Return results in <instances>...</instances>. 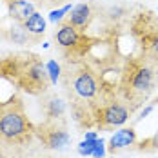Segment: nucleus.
Returning a JSON list of instances; mask_svg holds the SVG:
<instances>
[{
	"label": "nucleus",
	"mask_w": 158,
	"mask_h": 158,
	"mask_svg": "<svg viewBox=\"0 0 158 158\" xmlns=\"http://www.w3.org/2000/svg\"><path fill=\"white\" fill-rule=\"evenodd\" d=\"M156 73L151 65H138V64H131L127 73L124 75V89L127 96H145L153 91Z\"/></svg>",
	"instance_id": "obj_2"
},
{
	"label": "nucleus",
	"mask_w": 158,
	"mask_h": 158,
	"mask_svg": "<svg viewBox=\"0 0 158 158\" xmlns=\"http://www.w3.org/2000/svg\"><path fill=\"white\" fill-rule=\"evenodd\" d=\"M140 149H145V151H158V131L151 136V138H147V140H143L140 143Z\"/></svg>",
	"instance_id": "obj_16"
},
{
	"label": "nucleus",
	"mask_w": 158,
	"mask_h": 158,
	"mask_svg": "<svg viewBox=\"0 0 158 158\" xmlns=\"http://www.w3.org/2000/svg\"><path fill=\"white\" fill-rule=\"evenodd\" d=\"M69 11H71V6H65L62 9H58V11H51V13H49V20H51V22H58V20H62L64 15L69 13Z\"/></svg>",
	"instance_id": "obj_17"
},
{
	"label": "nucleus",
	"mask_w": 158,
	"mask_h": 158,
	"mask_svg": "<svg viewBox=\"0 0 158 158\" xmlns=\"http://www.w3.org/2000/svg\"><path fill=\"white\" fill-rule=\"evenodd\" d=\"M96 138H98V136H96L95 131H87L85 136H84V140H96Z\"/></svg>",
	"instance_id": "obj_20"
},
{
	"label": "nucleus",
	"mask_w": 158,
	"mask_h": 158,
	"mask_svg": "<svg viewBox=\"0 0 158 158\" xmlns=\"http://www.w3.org/2000/svg\"><path fill=\"white\" fill-rule=\"evenodd\" d=\"M55 38L65 49H77L82 44V40H84V36L80 35V31L77 27H73L69 22H65V24H62L58 27V31L55 33Z\"/></svg>",
	"instance_id": "obj_7"
},
{
	"label": "nucleus",
	"mask_w": 158,
	"mask_h": 158,
	"mask_svg": "<svg viewBox=\"0 0 158 158\" xmlns=\"http://www.w3.org/2000/svg\"><path fill=\"white\" fill-rule=\"evenodd\" d=\"M7 11H9V16L13 20L22 24L35 13V6L31 2H27V0H9Z\"/></svg>",
	"instance_id": "obj_10"
},
{
	"label": "nucleus",
	"mask_w": 158,
	"mask_h": 158,
	"mask_svg": "<svg viewBox=\"0 0 158 158\" xmlns=\"http://www.w3.org/2000/svg\"><path fill=\"white\" fill-rule=\"evenodd\" d=\"M111 158H114V156H111Z\"/></svg>",
	"instance_id": "obj_22"
},
{
	"label": "nucleus",
	"mask_w": 158,
	"mask_h": 158,
	"mask_svg": "<svg viewBox=\"0 0 158 158\" xmlns=\"http://www.w3.org/2000/svg\"><path fill=\"white\" fill-rule=\"evenodd\" d=\"M71 85H73V91H75L80 98H84V100L95 98V96L98 95V89H100L98 80H96V77L89 71V69H80V71H77V73L73 75Z\"/></svg>",
	"instance_id": "obj_4"
},
{
	"label": "nucleus",
	"mask_w": 158,
	"mask_h": 158,
	"mask_svg": "<svg viewBox=\"0 0 158 158\" xmlns=\"http://www.w3.org/2000/svg\"><path fill=\"white\" fill-rule=\"evenodd\" d=\"M46 69H48V75H49V78H51V84H56V80L60 78V65L55 60H49L46 64Z\"/></svg>",
	"instance_id": "obj_15"
},
{
	"label": "nucleus",
	"mask_w": 158,
	"mask_h": 158,
	"mask_svg": "<svg viewBox=\"0 0 158 158\" xmlns=\"http://www.w3.org/2000/svg\"><path fill=\"white\" fill-rule=\"evenodd\" d=\"M29 33L26 31L24 27H11V33H9V38L13 40V44H20V46H24V44H27V36Z\"/></svg>",
	"instance_id": "obj_13"
},
{
	"label": "nucleus",
	"mask_w": 158,
	"mask_h": 158,
	"mask_svg": "<svg viewBox=\"0 0 158 158\" xmlns=\"http://www.w3.org/2000/svg\"><path fill=\"white\" fill-rule=\"evenodd\" d=\"M106 156V147H104V140H96L95 151H93V158H104Z\"/></svg>",
	"instance_id": "obj_18"
},
{
	"label": "nucleus",
	"mask_w": 158,
	"mask_h": 158,
	"mask_svg": "<svg viewBox=\"0 0 158 158\" xmlns=\"http://www.w3.org/2000/svg\"><path fill=\"white\" fill-rule=\"evenodd\" d=\"M151 111H153V106H147L145 109H142V113H140V116H138V120H142V118H145V116H147V114H149Z\"/></svg>",
	"instance_id": "obj_19"
},
{
	"label": "nucleus",
	"mask_w": 158,
	"mask_h": 158,
	"mask_svg": "<svg viewBox=\"0 0 158 158\" xmlns=\"http://www.w3.org/2000/svg\"><path fill=\"white\" fill-rule=\"evenodd\" d=\"M22 27L29 35H42V33L46 31V20H44V16L40 15V13L35 11L26 22H22Z\"/></svg>",
	"instance_id": "obj_12"
},
{
	"label": "nucleus",
	"mask_w": 158,
	"mask_h": 158,
	"mask_svg": "<svg viewBox=\"0 0 158 158\" xmlns=\"http://www.w3.org/2000/svg\"><path fill=\"white\" fill-rule=\"evenodd\" d=\"M98 140V138H96ZM96 140H82L77 147L80 156H93V151H95V145H96Z\"/></svg>",
	"instance_id": "obj_14"
},
{
	"label": "nucleus",
	"mask_w": 158,
	"mask_h": 158,
	"mask_svg": "<svg viewBox=\"0 0 158 158\" xmlns=\"http://www.w3.org/2000/svg\"><path fill=\"white\" fill-rule=\"evenodd\" d=\"M136 142V131L133 127H124L120 131H116L113 136L109 138V145H107V151L109 153H116L120 149H126L129 145Z\"/></svg>",
	"instance_id": "obj_9"
},
{
	"label": "nucleus",
	"mask_w": 158,
	"mask_h": 158,
	"mask_svg": "<svg viewBox=\"0 0 158 158\" xmlns=\"http://www.w3.org/2000/svg\"><path fill=\"white\" fill-rule=\"evenodd\" d=\"M129 120V109L122 104H109L96 111V124L100 127H120Z\"/></svg>",
	"instance_id": "obj_3"
},
{
	"label": "nucleus",
	"mask_w": 158,
	"mask_h": 158,
	"mask_svg": "<svg viewBox=\"0 0 158 158\" xmlns=\"http://www.w3.org/2000/svg\"><path fill=\"white\" fill-rule=\"evenodd\" d=\"M35 133V127L26 116L20 104L2 106L0 113V138L9 143L27 142Z\"/></svg>",
	"instance_id": "obj_1"
},
{
	"label": "nucleus",
	"mask_w": 158,
	"mask_h": 158,
	"mask_svg": "<svg viewBox=\"0 0 158 158\" xmlns=\"http://www.w3.org/2000/svg\"><path fill=\"white\" fill-rule=\"evenodd\" d=\"M44 111L49 120H58L65 113V102L58 96H49L44 100Z\"/></svg>",
	"instance_id": "obj_11"
},
{
	"label": "nucleus",
	"mask_w": 158,
	"mask_h": 158,
	"mask_svg": "<svg viewBox=\"0 0 158 158\" xmlns=\"http://www.w3.org/2000/svg\"><path fill=\"white\" fill-rule=\"evenodd\" d=\"M38 136H40L42 143L48 149H53V151H64L71 143V135L64 127H58V126L40 127L38 129Z\"/></svg>",
	"instance_id": "obj_5"
},
{
	"label": "nucleus",
	"mask_w": 158,
	"mask_h": 158,
	"mask_svg": "<svg viewBox=\"0 0 158 158\" xmlns=\"http://www.w3.org/2000/svg\"><path fill=\"white\" fill-rule=\"evenodd\" d=\"M93 18V11H91V6L89 4H77L75 7H71V13L67 15V22L77 27L78 31H85V27L89 26Z\"/></svg>",
	"instance_id": "obj_8"
},
{
	"label": "nucleus",
	"mask_w": 158,
	"mask_h": 158,
	"mask_svg": "<svg viewBox=\"0 0 158 158\" xmlns=\"http://www.w3.org/2000/svg\"><path fill=\"white\" fill-rule=\"evenodd\" d=\"M49 84H51V78H49V75H48L46 65H42L40 62H35L27 67V71H26V85L31 91H35V87L38 91H46Z\"/></svg>",
	"instance_id": "obj_6"
},
{
	"label": "nucleus",
	"mask_w": 158,
	"mask_h": 158,
	"mask_svg": "<svg viewBox=\"0 0 158 158\" xmlns=\"http://www.w3.org/2000/svg\"><path fill=\"white\" fill-rule=\"evenodd\" d=\"M42 158H48V156H42Z\"/></svg>",
	"instance_id": "obj_21"
}]
</instances>
